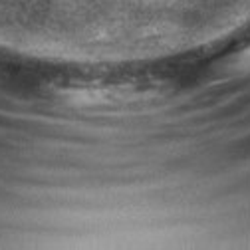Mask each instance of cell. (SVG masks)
I'll use <instances>...</instances> for the list:
<instances>
[{
  "label": "cell",
  "instance_id": "6da1fadb",
  "mask_svg": "<svg viewBox=\"0 0 250 250\" xmlns=\"http://www.w3.org/2000/svg\"><path fill=\"white\" fill-rule=\"evenodd\" d=\"M244 62L250 66V48H248V50H246V54H244Z\"/></svg>",
  "mask_w": 250,
  "mask_h": 250
}]
</instances>
